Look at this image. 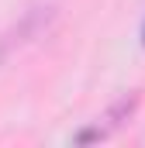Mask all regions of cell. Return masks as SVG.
I'll use <instances>...</instances> for the list:
<instances>
[{
  "label": "cell",
  "mask_w": 145,
  "mask_h": 148,
  "mask_svg": "<svg viewBox=\"0 0 145 148\" xmlns=\"http://www.w3.org/2000/svg\"><path fill=\"white\" fill-rule=\"evenodd\" d=\"M55 21H59V0H35V3H28L24 14L10 24L7 35L14 41V48H21V45L41 41V38L55 28Z\"/></svg>",
  "instance_id": "obj_2"
},
{
  "label": "cell",
  "mask_w": 145,
  "mask_h": 148,
  "mask_svg": "<svg viewBox=\"0 0 145 148\" xmlns=\"http://www.w3.org/2000/svg\"><path fill=\"white\" fill-rule=\"evenodd\" d=\"M10 52H14V41H10L7 31H3V35H0V66L7 62V55H10Z\"/></svg>",
  "instance_id": "obj_3"
},
{
  "label": "cell",
  "mask_w": 145,
  "mask_h": 148,
  "mask_svg": "<svg viewBox=\"0 0 145 148\" xmlns=\"http://www.w3.org/2000/svg\"><path fill=\"white\" fill-rule=\"evenodd\" d=\"M138 103H142V93H138V90L121 93L107 110L90 124V127H83V131H76V134H72V145H97V141H107L110 134H117V131L135 117Z\"/></svg>",
  "instance_id": "obj_1"
},
{
  "label": "cell",
  "mask_w": 145,
  "mask_h": 148,
  "mask_svg": "<svg viewBox=\"0 0 145 148\" xmlns=\"http://www.w3.org/2000/svg\"><path fill=\"white\" fill-rule=\"evenodd\" d=\"M142 45H145V24H142Z\"/></svg>",
  "instance_id": "obj_4"
}]
</instances>
